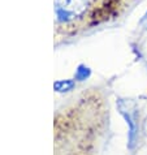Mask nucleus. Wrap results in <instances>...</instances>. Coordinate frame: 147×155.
<instances>
[{"label": "nucleus", "instance_id": "f257e3e1", "mask_svg": "<svg viewBox=\"0 0 147 155\" xmlns=\"http://www.w3.org/2000/svg\"><path fill=\"white\" fill-rule=\"evenodd\" d=\"M56 7L59 17L69 20L83 15L87 8V0H56Z\"/></svg>", "mask_w": 147, "mask_h": 155}]
</instances>
